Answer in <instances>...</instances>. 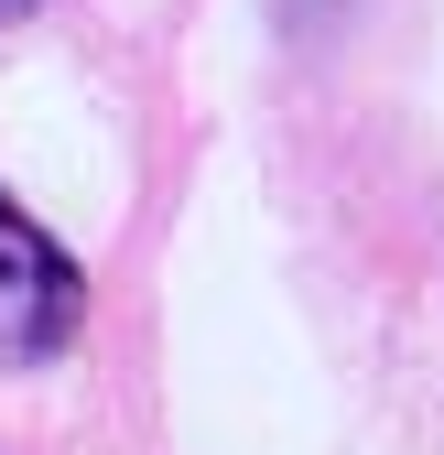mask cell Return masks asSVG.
I'll return each mask as SVG.
<instances>
[{"label":"cell","instance_id":"cell-1","mask_svg":"<svg viewBox=\"0 0 444 455\" xmlns=\"http://www.w3.org/2000/svg\"><path fill=\"white\" fill-rule=\"evenodd\" d=\"M76 315H87L76 260L54 250L12 196H0V347H12V358H54V347L76 336Z\"/></svg>","mask_w":444,"mask_h":455},{"label":"cell","instance_id":"cell-2","mask_svg":"<svg viewBox=\"0 0 444 455\" xmlns=\"http://www.w3.org/2000/svg\"><path fill=\"white\" fill-rule=\"evenodd\" d=\"M0 12H22V0H0Z\"/></svg>","mask_w":444,"mask_h":455}]
</instances>
